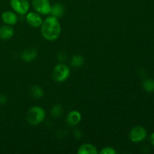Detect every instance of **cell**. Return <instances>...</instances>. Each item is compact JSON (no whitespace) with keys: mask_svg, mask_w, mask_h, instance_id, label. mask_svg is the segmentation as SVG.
I'll return each mask as SVG.
<instances>
[{"mask_svg":"<svg viewBox=\"0 0 154 154\" xmlns=\"http://www.w3.org/2000/svg\"><path fill=\"white\" fill-rule=\"evenodd\" d=\"M41 26L42 36L48 41H55L61 34V26L58 18L53 16L48 17L43 21Z\"/></svg>","mask_w":154,"mask_h":154,"instance_id":"obj_1","label":"cell"},{"mask_svg":"<svg viewBox=\"0 0 154 154\" xmlns=\"http://www.w3.org/2000/svg\"><path fill=\"white\" fill-rule=\"evenodd\" d=\"M45 111L39 106L32 107L26 114V120L32 126H38L45 118Z\"/></svg>","mask_w":154,"mask_h":154,"instance_id":"obj_2","label":"cell"},{"mask_svg":"<svg viewBox=\"0 0 154 154\" xmlns=\"http://www.w3.org/2000/svg\"><path fill=\"white\" fill-rule=\"evenodd\" d=\"M70 69L65 64H58L54 67L52 72V78L57 82H63L69 78Z\"/></svg>","mask_w":154,"mask_h":154,"instance_id":"obj_3","label":"cell"},{"mask_svg":"<svg viewBox=\"0 0 154 154\" xmlns=\"http://www.w3.org/2000/svg\"><path fill=\"white\" fill-rule=\"evenodd\" d=\"M32 7L39 14H50L51 11V5L49 0H32Z\"/></svg>","mask_w":154,"mask_h":154,"instance_id":"obj_4","label":"cell"},{"mask_svg":"<svg viewBox=\"0 0 154 154\" xmlns=\"http://www.w3.org/2000/svg\"><path fill=\"white\" fill-rule=\"evenodd\" d=\"M10 5L12 9L20 15L27 14L29 9V3L28 0H11Z\"/></svg>","mask_w":154,"mask_h":154,"instance_id":"obj_5","label":"cell"},{"mask_svg":"<svg viewBox=\"0 0 154 154\" xmlns=\"http://www.w3.org/2000/svg\"><path fill=\"white\" fill-rule=\"evenodd\" d=\"M129 139L132 142H140L145 139L147 137V132L142 126H135L129 132Z\"/></svg>","mask_w":154,"mask_h":154,"instance_id":"obj_6","label":"cell"},{"mask_svg":"<svg viewBox=\"0 0 154 154\" xmlns=\"http://www.w3.org/2000/svg\"><path fill=\"white\" fill-rule=\"evenodd\" d=\"M26 19L27 23L34 28H38L42 26V23H43L40 14L38 13H36V12L28 13L26 16Z\"/></svg>","mask_w":154,"mask_h":154,"instance_id":"obj_7","label":"cell"},{"mask_svg":"<svg viewBox=\"0 0 154 154\" xmlns=\"http://www.w3.org/2000/svg\"><path fill=\"white\" fill-rule=\"evenodd\" d=\"M81 114L79 111H70L66 117V122L69 126H76L77 124L81 122Z\"/></svg>","mask_w":154,"mask_h":154,"instance_id":"obj_8","label":"cell"},{"mask_svg":"<svg viewBox=\"0 0 154 154\" xmlns=\"http://www.w3.org/2000/svg\"><path fill=\"white\" fill-rule=\"evenodd\" d=\"M2 20L6 25H14L17 22V16L12 11H5L2 14Z\"/></svg>","mask_w":154,"mask_h":154,"instance_id":"obj_9","label":"cell"},{"mask_svg":"<svg viewBox=\"0 0 154 154\" xmlns=\"http://www.w3.org/2000/svg\"><path fill=\"white\" fill-rule=\"evenodd\" d=\"M78 154H97V148L91 144H84L78 148Z\"/></svg>","mask_w":154,"mask_h":154,"instance_id":"obj_10","label":"cell"},{"mask_svg":"<svg viewBox=\"0 0 154 154\" xmlns=\"http://www.w3.org/2000/svg\"><path fill=\"white\" fill-rule=\"evenodd\" d=\"M14 29L8 25L0 27V38L2 40H8L13 36Z\"/></svg>","mask_w":154,"mask_h":154,"instance_id":"obj_11","label":"cell"},{"mask_svg":"<svg viewBox=\"0 0 154 154\" xmlns=\"http://www.w3.org/2000/svg\"><path fill=\"white\" fill-rule=\"evenodd\" d=\"M64 12L65 10L63 5L60 3H55L54 5H51V11L50 14L56 18H60L63 16Z\"/></svg>","mask_w":154,"mask_h":154,"instance_id":"obj_12","label":"cell"},{"mask_svg":"<svg viewBox=\"0 0 154 154\" xmlns=\"http://www.w3.org/2000/svg\"><path fill=\"white\" fill-rule=\"evenodd\" d=\"M37 51L34 48H29L22 53V60L25 62H31L37 57Z\"/></svg>","mask_w":154,"mask_h":154,"instance_id":"obj_13","label":"cell"},{"mask_svg":"<svg viewBox=\"0 0 154 154\" xmlns=\"http://www.w3.org/2000/svg\"><path fill=\"white\" fill-rule=\"evenodd\" d=\"M143 89L147 93H154V80L152 78H147L143 81Z\"/></svg>","mask_w":154,"mask_h":154,"instance_id":"obj_14","label":"cell"},{"mask_svg":"<svg viewBox=\"0 0 154 154\" xmlns=\"http://www.w3.org/2000/svg\"><path fill=\"white\" fill-rule=\"evenodd\" d=\"M30 93L33 98L35 99H41L44 96V91L42 87L39 86H33L30 89Z\"/></svg>","mask_w":154,"mask_h":154,"instance_id":"obj_15","label":"cell"},{"mask_svg":"<svg viewBox=\"0 0 154 154\" xmlns=\"http://www.w3.org/2000/svg\"><path fill=\"white\" fill-rule=\"evenodd\" d=\"M84 63V58L81 55H75L71 60V65L75 68L81 67Z\"/></svg>","mask_w":154,"mask_h":154,"instance_id":"obj_16","label":"cell"},{"mask_svg":"<svg viewBox=\"0 0 154 154\" xmlns=\"http://www.w3.org/2000/svg\"><path fill=\"white\" fill-rule=\"evenodd\" d=\"M63 114V108L60 105H55L51 110V115L54 118L60 117Z\"/></svg>","mask_w":154,"mask_h":154,"instance_id":"obj_17","label":"cell"},{"mask_svg":"<svg viewBox=\"0 0 154 154\" xmlns=\"http://www.w3.org/2000/svg\"><path fill=\"white\" fill-rule=\"evenodd\" d=\"M101 154H116L117 152L113 147H105L100 151Z\"/></svg>","mask_w":154,"mask_h":154,"instance_id":"obj_18","label":"cell"},{"mask_svg":"<svg viewBox=\"0 0 154 154\" xmlns=\"http://www.w3.org/2000/svg\"><path fill=\"white\" fill-rule=\"evenodd\" d=\"M7 102V97L5 95H0V105H4Z\"/></svg>","mask_w":154,"mask_h":154,"instance_id":"obj_19","label":"cell"},{"mask_svg":"<svg viewBox=\"0 0 154 154\" xmlns=\"http://www.w3.org/2000/svg\"><path fill=\"white\" fill-rule=\"evenodd\" d=\"M150 142H151V144H153V145H154V132L150 135Z\"/></svg>","mask_w":154,"mask_h":154,"instance_id":"obj_20","label":"cell"}]
</instances>
